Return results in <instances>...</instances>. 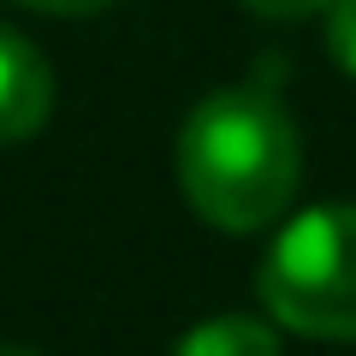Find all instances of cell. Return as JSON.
Segmentation results:
<instances>
[{"label":"cell","mask_w":356,"mask_h":356,"mask_svg":"<svg viewBox=\"0 0 356 356\" xmlns=\"http://www.w3.org/2000/svg\"><path fill=\"white\" fill-rule=\"evenodd\" d=\"M238 6H250L255 18H273V24H291V18L332 13V0H238Z\"/></svg>","instance_id":"cell-6"},{"label":"cell","mask_w":356,"mask_h":356,"mask_svg":"<svg viewBox=\"0 0 356 356\" xmlns=\"http://www.w3.org/2000/svg\"><path fill=\"white\" fill-rule=\"evenodd\" d=\"M18 6H36V13H72V18H83V13H102V6H113V0H18Z\"/></svg>","instance_id":"cell-7"},{"label":"cell","mask_w":356,"mask_h":356,"mask_svg":"<svg viewBox=\"0 0 356 356\" xmlns=\"http://www.w3.org/2000/svg\"><path fill=\"white\" fill-rule=\"evenodd\" d=\"M261 303L309 339H356V208L291 220L261 261Z\"/></svg>","instance_id":"cell-2"},{"label":"cell","mask_w":356,"mask_h":356,"mask_svg":"<svg viewBox=\"0 0 356 356\" xmlns=\"http://www.w3.org/2000/svg\"><path fill=\"white\" fill-rule=\"evenodd\" d=\"M303 149L297 125L267 89H214L178 131V184L191 208L220 232H255L297 196Z\"/></svg>","instance_id":"cell-1"},{"label":"cell","mask_w":356,"mask_h":356,"mask_svg":"<svg viewBox=\"0 0 356 356\" xmlns=\"http://www.w3.org/2000/svg\"><path fill=\"white\" fill-rule=\"evenodd\" d=\"M54 113V72L18 30L0 24V143H24Z\"/></svg>","instance_id":"cell-3"},{"label":"cell","mask_w":356,"mask_h":356,"mask_svg":"<svg viewBox=\"0 0 356 356\" xmlns=\"http://www.w3.org/2000/svg\"><path fill=\"white\" fill-rule=\"evenodd\" d=\"M327 48H332V60L356 77V0H332V13H327Z\"/></svg>","instance_id":"cell-5"},{"label":"cell","mask_w":356,"mask_h":356,"mask_svg":"<svg viewBox=\"0 0 356 356\" xmlns=\"http://www.w3.org/2000/svg\"><path fill=\"white\" fill-rule=\"evenodd\" d=\"M172 356H280V339L261 327V321H243V315H220L202 321L178 339Z\"/></svg>","instance_id":"cell-4"},{"label":"cell","mask_w":356,"mask_h":356,"mask_svg":"<svg viewBox=\"0 0 356 356\" xmlns=\"http://www.w3.org/2000/svg\"><path fill=\"white\" fill-rule=\"evenodd\" d=\"M0 356H30V350H0Z\"/></svg>","instance_id":"cell-8"}]
</instances>
